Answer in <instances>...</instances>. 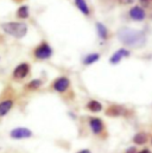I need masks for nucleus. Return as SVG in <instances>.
<instances>
[{
    "instance_id": "7",
    "label": "nucleus",
    "mask_w": 152,
    "mask_h": 153,
    "mask_svg": "<svg viewBox=\"0 0 152 153\" xmlns=\"http://www.w3.org/2000/svg\"><path fill=\"white\" fill-rule=\"evenodd\" d=\"M30 73V65L28 63H22L19 64L14 71H13V77L17 78V79H22L24 77H26Z\"/></svg>"
},
{
    "instance_id": "18",
    "label": "nucleus",
    "mask_w": 152,
    "mask_h": 153,
    "mask_svg": "<svg viewBox=\"0 0 152 153\" xmlns=\"http://www.w3.org/2000/svg\"><path fill=\"white\" fill-rule=\"evenodd\" d=\"M40 85H42V81H40V79H32V81H30V82L28 83L26 88L30 89V90H36Z\"/></svg>"
},
{
    "instance_id": "1",
    "label": "nucleus",
    "mask_w": 152,
    "mask_h": 153,
    "mask_svg": "<svg viewBox=\"0 0 152 153\" xmlns=\"http://www.w3.org/2000/svg\"><path fill=\"white\" fill-rule=\"evenodd\" d=\"M118 38L122 44L131 48H142L146 44V36L144 32L130 27H121L118 31Z\"/></svg>"
},
{
    "instance_id": "24",
    "label": "nucleus",
    "mask_w": 152,
    "mask_h": 153,
    "mask_svg": "<svg viewBox=\"0 0 152 153\" xmlns=\"http://www.w3.org/2000/svg\"><path fill=\"white\" fill-rule=\"evenodd\" d=\"M151 143H152V139H151Z\"/></svg>"
},
{
    "instance_id": "13",
    "label": "nucleus",
    "mask_w": 152,
    "mask_h": 153,
    "mask_svg": "<svg viewBox=\"0 0 152 153\" xmlns=\"http://www.w3.org/2000/svg\"><path fill=\"white\" fill-rule=\"evenodd\" d=\"M87 109H89L90 112L93 113H98L102 109V105L99 102V101H95V100H92L87 103Z\"/></svg>"
},
{
    "instance_id": "8",
    "label": "nucleus",
    "mask_w": 152,
    "mask_h": 153,
    "mask_svg": "<svg viewBox=\"0 0 152 153\" xmlns=\"http://www.w3.org/2000/svg\"><path fill=\"white\" fill-rule=\"evenodd\" d=\"M130 17L133 19V20H137V22H142L145 19V11L139 7V6H134L130 10Z\"/></svg>"
},
{
    "instance_id": "6",
    "label": "nucleus",
    "mask_w": 152,
    "mask_h": 153,
    "mask_svg": "<svg viewBox=\"0 0 152 153\" xmlns=\"http://www.w3.org/2000/svg\"><path fill=\"white\" fill-rule=\"evenodd\" d=\"M11 138L13 139H26V138H31L32 137V132L29 128H24V127H18L11 131Z\"/></svg>"
},
{
    "instance_id": "16",
    "label": "nucleus",
    "mask_w": 152,
    "mask_h": 153,
    "mask_svg": "<svg viewBox=\"0 0 152 153\" xmlns=\"http://www.w3.org/2000/svg\"><path fill=\"white\" fill-rule=\"evenodd\" d=\"M99 58H100V55H99V53H90V55H88V56L84 57L83 63H84L86 65H89V64H93V63H95L96 61H99Z\"/></svg>"
},
{
    "instance_id": "23",
    "label": "nucleus",
    "mask_w": 152,
    "mask_h": 153,
    "mask_svg": "<svg viewBox=\"0 0 152 153\" xmlns=\"http://www.w3.org/2000/svg\"><path fill=\"white\" fill-rule=\"evenodd\" d=\"M77 153H92L89 150H87V149H84V150H81V151H78Z\"/></svg>"
},
{
    "instance_id": "4",
    "label": "nucleus",
    "mask_w": 152,
    "mask_h": 153,
    "mask_svg": "<svg viewBox=\"0 0 152 153\" xmlns=\"http://www.w3.org/2000/svg\"><path fill=\"white\" fill-rule=\"evenodd\" d=\"M89 126H90V129L92 132L95 134V135H101L104 132H105V125H104V121L99 117H90L89 119Z\"/></svg>"
},
{
    "instance_id": "14",
    "label": "nucleus",
    "mask_w": 152,
    "mask_h": 153,
    "mask_svg": "<svg viewBox=\"0 0 152 153\" xmlns=\"http://www.w3.org/2000/svg\"><path fill=\"white\" fill-rule=\"evenodd\" d=\"M75 4H76V6H77V8H78L83 14L88 16V14L90 13L89 7H88V5H87L86 0H75Z\"/></svg>"
},
{
    "instance_id": "21",
    "label": "nucleus",
    "mask_w": 152,
    "mask_h": 153,
    "mask_svg": "<svg viewBox=\"0 0 152 153\" xmlns=\"http://www.w3.org/2000/svg\"><path fill=\"white\" fill-rule=\"evenodd\" d=\"M126 153H137V150H136V147H130V149L126 151Z\"/></svg>"
},
{
    "instance_id": "15",
    "label": "nucleus",
    "mask_w": 152,
    "mask_h": 153,
    "mask_svg": "<svg viewBox=\"0 0 152 153\" xmlns=\"http://www.w3.org/2000/svg\"><path fill=\"white\" fill-rule=\"evenodd\" d=\"M96 30H98V35H99L100 38L107 39V37H108V30H107V27L104 24L98 23L96 24Z\"/></svg>"
},
{
    "instance_id": "20",
    "label": "nucleus",
    "mask_w": 152,
    "mask_h": 153,
    "mask_svg": "<svg viewBox=\"0 0 152 153\" xmlns=\"http://www.w3.org/2000/svg\"><path fill=\"white\" fill-rule=\"evenodd\" d=\"M119 4H121V5H128V4H132L133 2V0H116Z\"/></svg>"
},
{
    "instance_id": "2",
    "label": "nucleus",
    "mask_w": 152,
    "mask_h": 153,
    "mask_svg": "<svg viewBox=\"0 0 152 153\" xmlns=\"http://www.w3.org/2000/svg\"><path fill=\"white\" fill-rule=\"evenodd\" d=\"M1 27L7 35L16 38H23L28 32V26L24 23H16V22L5 23L1 25Z\"/></svg>"
},
{
    "instance_id": "3",
    "label": "nucleus",
    "mask_w": 152,
    "mask_h": 153,
    "mask_svg": "<svg viewBox=\"0 0 152 153\" xmlns=\"http://www.w3.org/2000/svg\"><path fill=\"white\" fill-rule=\"evenodd\" d=\"M52 55V49L48 43H42L35 49V57L37 59H48Z\"/></svg>"
},
{
    "instance_id": "22",
    "label": "nucleus",
    "mask_w": 152,
    "mask_h": 153,
    "mask_svg": "<svg viewBox=\"0 0 152 153\" xmlns=\"http://www.w3.org/2000/svg\"><path fill=\"white\" fill-rule=\"evenodd\" d=\"M137 153H152L149 149H144V150H142V151H139V152H137Z\"/></svg>"
},
{
    "instance_id": "12",
    "label": "nucleus",
    "mask_w": 152,
    "mask_h": 153,
    "mask_svg": "<svg viewBox=\"0 0 152 153\" xmlns=\"http://www.w3.org/2000/svg\"><path fill=\"white\" fill-rule=\"evenodd\" d=\"M148 140H149V134L145 132H138L133 137V143L137 145H144L148 143Z\"/></svg>"
},
{
    "instance_id": "5",
    "label": "nucleus",
    "mask_w": 152,
    "mask_h": 153,
    "mask_svg": "<svg viewBox=\"0 0 152 153\" xmlns=\"http://www.w3.org/2000/svg\"><path fill=\"white\" fill-rule=\"evenodd\" d=\"M69 85H70L69 78L66 76H62V77H58V78L54 82L52 88H54L56 91H58V93H64V91L69 88Z\"/></svg>"
},
{
    "instance_id": "9",
    "label": "nucleus",
    "mask_w": 152,
    "mask_h": 153,
    "mask_svg": "<svg viewBox=\"0 0 152 153\" xmlns=\"http://www.w3.org/2000/svg\"><path fill=\"white\" fill-rule=\"evenodd\" d=\"M126 113H127V111L124 107L116 106V105L108 107L106 111V115H108V116H121V115H125Z\"/></svg>"
},
{
    "instance_id": "19",
    "label": "nucleus",
    "mask_w": 152,
    "mask_h": 153,
    "mask_svg": "<svg viewBox=\"0 0 152 153\" xmlns=\"http://www.w3.org/2000/svg\"><path fill=\"white\" fill-rule=\"evenodd\" d=\"M139 2L145 8H152V0H139Z\"/></svg>"
},
{
    "instance_id": "17",
    "label": "nucleus",
    "mask_w": 152,
    "mask_h": 153,
    "mask_svg": "<svg viewBox=\"0 0 152 153\" xmlns=\"http://www.w3.org/2000/svg\"><path fill=\"white\" fill-rule=\"evenodd\" d=\"M17 16H18V18L26 19V18L29 17V7L25 6V5L22 6V7H19L18 11H17Z\"/></svg>"
},
{
    "instance_id": "10",
    "label": "nucleus",
    "mask_w": 152,
    "mask_h": 153,
    "mask_svg": "<svg viewBox=\"0 0 152 153\" xmlns=\"http://www.w3.org/2000/svg\"><path fill=\"white\" fill-rule=\"evenodd\" d=\"M128 56H130V51H128V50H126V49H120V50H118V51L114 52L113 56H112L111 59H110V62H111L112 64H116V63H119V62L121 61L122 57H128Z\"/></svg>"
},
{
    "instance_id": "11",
    "label": "nucleus",
    "mask_w": 152,
    "mask_h": 153,
    "mask_svg": "<svg viewBox=\"0 0 152 153\" xmlns=\"http://www.w3.org/2000/svg\"><path fill=\"white\" fill-rule=\"evenodd\" d=\"M13 107L12 100H4L0 102V116H5Z\"/></svg>"
}]
</instances>
